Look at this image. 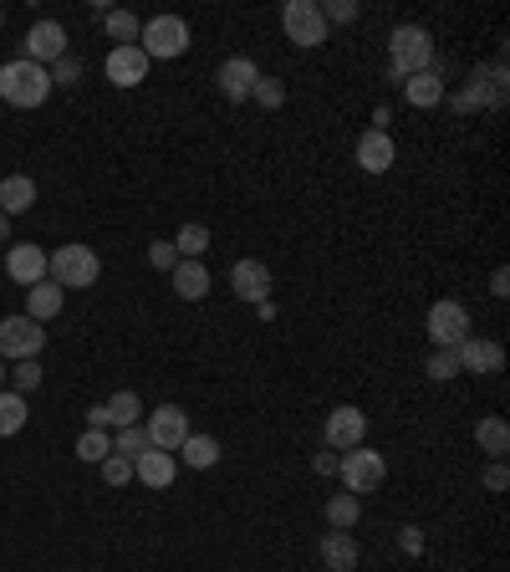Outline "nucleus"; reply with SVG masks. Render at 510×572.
Wrapping results in <instances>:
<instances>
[{"mask_svg":"<svg viewBox=\"0 0 510 572\" xmlns=\"http://www.w3.org/2000/svg\"><path fill=\"white\" fill-rule=\"evenodd\" d=\"M5 277L15 281V287H36V281H46V250L31 246V240H21V246L5 250Z\"/></svg>","mask_w":510,"mask_h":572,"instance_id":"a211bd4d","label":"nucleus"},{"mask_svg":"<svg viewBox=\"0 0 510 572\" xmlns=\"http://www.w3.org/2000/svg\"><path fill=\"white\" fill-rule=\"evenodd\" d=\"M404 98L413 108H439L444 103V77L429 67V72H413V77H404Z\"/></svg>","mask_w":510,"mask_h":572,"instance_id":"393cba45","label":"nucleus"},{"mask_svg":"<svg viewBox=\"0 0 510 572\" xmlns=\"http://www.w3.org/2000/svg\"><path fill=\"white\" fill-rule=\"evenodd\" d=\"M67 57V31L61 21H36L21 42V61H36V67H52V61Z\"/></svg>","mask_w":510,"mask_h":572,"instance_id":"9b49d317","label":"nucleus"},{"mask_svg":"<svg viewBox=\"0 0 510 572\" xmlns=\"http://www.w3.org/2000/svg\"><path fill=\"white\" fill-rule=\"evenodd\" d=\"M102 26H107V42H113V46H138L144 21H138L133 11H107V15H102Z\"/></svg>","mask_w":510,"mask_h":572,"instance_id":"c756f323","label":"nucleus"},{"mask_svg":"<svg viewBox=\"0 0 510 572\" xmlns=\"http://www.w3.org/2000/svg\"><path fill=\"white\" fill-rule=\"evenodd\" d=\"M423 373L434 383H450L454 373H460V363H454V348H434L429 352V363H423Z\"/></svg>","mask_w":510,"mask_h":572,"instance_id":"f704fd0d","label":"nucleus"},{"mask_svg":"<svg viewBox=\"0 0 510 572\" xmlns=\"http://www.w3.org/2000/svg\"><path fill=\"white\" fill-rule=\"evenodd\" d=\"M102 72H107L113 88H138V82L148 77V57L138 52V46H113L107 61H102Z\"/></svg>","mask_w":510,"mask_h":572,"instance_id":"6ab92c4d","label":"nucleus"},{"mask_svg":"<svg viewBox=\"0 0 510 572\" xmlns=\"http://www.w3.org/2000/svg\"><path fill=\"white\" fill-rule=\"evenodd\" d=\"M219 92L230 98V103H250V92H256V82H261V67L250 57H225L219 61V72H215Z\"/></svg>","mask_w":510,"mask_h":572,"instance_id":"f3484780","label":"nucleus"},{"mask_svg":"<svg viewBox=\"0 0 510 572\" xmlns=\"http://www.w3.org/2000/svg\"><path fill=\"white\" fill-rule=\"evenodd\" d=\"M102 277V261L92 246H57L52 256H46V281H57L61 292L72 287V292H82V287H92V281Z\"/></svg>","mask_w":510,"mask_h":572,"instance_id":"f03ea898","label":"nucleus"},{"mask_svg":"<svg viewBox=\"0 0 510 572\" xmlns=\"http://www.w3.org/2000/svg\"><path fill=\"white\" fill-rule=\"evenodd\" d=\"M61 302H67V292H61L57 281H36V287L26 292V317L31 323H52V317L61 312Z\"/></svg>","mask_w":510,"mask_h":572,"instance_id":"b1692460","label":"nucleus"},{"mask_svg":"<svg viewBox=\"0 0 510 572\" xmlns=\"http://www.w3.org/2000/svg\"><path fill=\"white\" fill-rule=\"evenodd\" d=\"M250 103H261L265 113H276V108L286 103V82H281V77H261L256 92H250Z\"/></svg>","mask_w":510,"mask_h":572,"instance_id":"72a5a7b5","label":"nucleus"},{"mask_svg":"<svg viewBox=\"0 0 510 572\" xmlns=\"http://www.w3.org/2000/svg\"><path fill=\"white\" fill-rule=\"evenodd\" d=\"M0 240H11V215H0Z\"/></svg>","mask_w":510,"mask_h":572,"instance_id":"c03bdc74","label":"nucleus"},{"mask_svg":"<svg viewBox=\"0 0 510 572\" xmlns=\"http://www.w3.org/2000/svg\"><path fill=\"white\" fill-rule=\"evenodd\" d=\"M475 445H480L490 460H506V456H510V425L500 419V414L480 419V425H475Z\"/></svg>","mask_w":510,"mask_h":572,"instance_id":"bb28decb","label":"nucleus"},{"mask_svg":"<svg viewBox=\"0 0 510 572\" xmlns=\"http://www.w3.org/2000/svg\"><path fill=\"white\" fill-rule=\"evenodd\" d=\"M423 333H429V343H434V348H460V343L469 338L465 302H454V296L434 302V307H429V317H423Z\"/></svg>","mask_w":510,"mask_h":572,"instance_id":"6e6552de","label":"nucleus"},{"mask_svg":"<svg viewBox=\"0 0 510 572\" xmlns=\"http://www.w3.org/2000/svg\"><path fill=\"white\" fill-rule=\"evenodd\" d=\"M169 281H174V296H184V302H204L209 296V271H204V261H179L174 271H169Z\"/></svg>","mask_w":510,"mask_h":572,"instance_id":"4be33fe9","label":"nucleus"},{"mask_svg":"<svg viewBox=\"0 0 510 572\" xmlns=\"http://www.w3.org/2000/svg\"><path fill=\"white\" fill-rule=\"evenodd\" d=\"M113 450H117V456H128V460H138L144 450H154V445H148L144 425H128V429H113Z\"/></svg>","mask_w":510,"mask_h":572,"instance_id":"473e14b6","label":"nucleus"},{"mask_svg":"<svg viewBox=\"0 0 510 572\" xmlns=\"http://www.w3.org/2000/svg\"><path fill=\"white\" fill-rule=\"evenodd\" d=\"M358 516H363V501L352 496V491L327 496V527H332V531H352V527H358Z\"/></svg>","mask_w":510,"mask_h":572,"instance_id":"c85d7f7f","label":"nucleus"},{"mask_svg":"<svg viewBox=\"0 0 510 572\" xmlns=\"http://www.w3.org/2000/svg\"><path fill=\"white\" fill-rule=\"evenodd\" d=\"M317 558L327 572H358V558H363V547H358V537L352 531H327L317 542Z\"/></svg>","mask_w":510,"mask_h":572,"instance_id":"aec40b11","label":"nucleus"},{"mask_svg":"<svg viewBox=\"0 0 510 572\" xmlns=\"http://www.w3.org/2000/svg\"><path fill=\"white\" fill-rule=\"evenodd\" d=\"M337 481H342V491H352V496L363 501L367 491H378V485L388 481V460H383L378 450L358 445V450H348V456H342V466H337Z\"/></svg>","mask_w":510,"mask_h":572,"instance_id":"39448f33","label":"nucleus"},{"mask_svg":"<svg viewBox=\"0 0 510 572\" xmlns=\"http://www.w3.org/2000/svg\"><path fill=\"white\" fill-rule=\"evenodd\" d=\"M388 67H394V77L429 72L434 67V36L423 26H394V36H388Z\"/></svg>","mask_w":510,"mask_h":572,"instance_id":"20e7f679","label":"nucleus"},{"mask_svg":"<svg viewBox=\"0 0 510 572\" xmlns=\"http://www.w3.org/2000/svg\"><path fill=\"white\" fill-rule=\"evenodd\" d=\"M46 72H52V88H77V82H82V61L61 57V61H52Z\"/></svg>","mask_w":510,"mask_h":572,"instance_id":"4c0bfd02","label":"nucleus"},{"mask_svg":"<svg viewBox=\"0 0 510 572\" xmlns=\"http://www.w3.org/2000/svg\"><path fill=\"white\" fill-rule=\"evenodd\" d=\"M337 466H342L337 450H317V456H311V470H317V475H337Z\"/></svg>","mask_w":510,"mask_h":572,"instance_id":"79ce46f5","label":"nucleus"},{"mask_svg":"<svg viewBox=\"0 0 510 572\" xmlns=\"http://www.w3.org/2000/svg\"><path fill=\"white\" fill-rule=\"evenodd\" d=\"M148 445H154V450H169V456H174L179 445L190 440V414L179 410V404H159V410L148 414Z\"/></svg>","mask_w":510,"mask_h":572,"instance_id":"ddd939ff","label":"nucleus"},{"mask_svg":"<svg viewBox=\"0 0 510 572\" xmlns=\"http://www.w3.org/2000/svg\"><path fill=\"white\" fill-rule=\"evenodd\" d=\"M148 266H154V271H174L179 266L174 240H154V246H148Z\"/></svg>","mask_w":510,"mask_h":572,"instance_id":"58836bf2","label":"nucleus"},{"mask_svg":"<svg viewBox=\"0 0 510 572\" xmlns=\"http://www.w3.org/2000/svg\"><path fill=\"white\" fill-rule=\"evenodd\" d=\"M454 363H460V373H480V379H496L500 368H506V348H500L496 338H475V333H469V338L454 348Z\"/></svg>","mask_w":510,"mask_h":572,"instance_id":"f8f14e48","label":"nucleus"},{"mask_svg":"<svg viewBox=\"0 0 510 572\" xmlns=\"http://www.w3.org/2000/svg\"><path fill=\"white\" fill-rule=\"evenodd\" d=\"M31 419L26 410V399L15 394V389H0V440H11V435H21Z\"/></svg>","mask_w":510,"mask_h":572,"instance_id":"cd10ccee","label":"nucleus"},{"mask_svg":"<svg viewBox=\"0 0 510 572\" xmlns=\"http://www.w3.org/2000/svg\"><path fill=\"white\" fill-rule=\"evenodd\" d=\"M179 475V460L169 450H144V456L133 460V481H144L148 491H169Z\"/></svg>","mask_w":510,"mask_h":572,"instance_id":"412c9836","label":"nucleus"},{"mask_svg":"<svg viewBox=\"0 0 510 572\" xmlns=\"http://www.w3.org/2000/svg\"><path fill=\"white\" fill-rule=\"evenodd\" d=\"M321 440H327V450H337V456L358 450V445L367 440V414L358 410V404H337V410L327 414V425H321Z\"/></svg>","mask_w":510,"mask_h":572,"instance_id":"1a4fd4ad","label":"nucleus"},{"mask_svg":"<svg viewBox=\"0 0 510 572\" xmlns=\"http://www.w3.org/2000/svg\"><path fill=\"white\" fill-rule=\"evenodd\" d=\"M500 103H506V61L475 67L469 72V88L460 92V108H500Z\"/></svg>","mask_w":510,"mask_h":572,"instance_id":"4468645a","label":"nucleus"},{"mask_svg":"<svg viewBox=\"0 0 510 572\" xmlns=\"http://www.w3.org/2000/svg\"><path fill=\"white\" fill-rule=\"evenodd\" d=\"M352 159H358L363 175H388L398 164V144L388 138V128H367L363 138H358V148H352Z\"/></svg>","mask_w":510,"mask_h":572,"instance_id":"dca6fc26","label":"nucleus"},{"mask_svg":"<svg viewBox=\"0 0 510 572\" xmlns=\"http://www.w3.org/2000/svg\"><path fill=\"white\" fill-rule=\"evenodd\" d=\"M281 31H286V42L302 46V52H317L327 42V21H321V5L317 0H286L281 5Z\"/></svg>","mask_w":510,"mask_h":572,"instance_id":"423d86ee","label":"nucleus"},{"mask_svg":"<svg viewBox=\"0 0 510 572\" xmlns=\"http://www.w3.org/2000/svg\"><path fill=\"white\" fill-rule=\"evenodd\" d=\"M5 379H11V363H5V358H0V383H5Z\"/></svg>","mask_w":510,"mask_h":572,"instance_id":"a18cd8bd","label":"nucleus"},{"mask_svg":"<svg viewBox=\"0 0 510 572\" xmlns=\"http://www.w3.org/2000/svg\"><path fill=\"white\" fill-rule=\"evenodd\" d=\"M138 52H144L148 61H174L190 52V21L184 15H154V21H144V31H138Z\"/></svg>","mask_w":510,"mask_h":572,"instance_id":"7ed1b4c3","label":"nucleus"},{"mask_svg":"<svg viewBox=\"0 0 510 572\" xmlns=\"http://www.w3.org/2000/svg\"><path fill=\"white\" fill-rule=\"evenodd\" d=\"M174 250H179V261H200L204 250H209V225H184V231L174 235Z\"/></svg>","mask_w":510,"mask_h":572,"instance_id":"2f4dec72","label":"nucleus"},{"mask_svg":"<svg viewBox=\"0 0 510 572\" xmlns=\"http://www.w3.org/2000/svg\"><path fill=\"white\" fill-rule=\"evenodd\" d=\"M321 5V21L332 26V21H358V5L352 0H317Z\"/></svg>","mask_w":510,"mask_h":572,"instance_id":"ea45409f","label":"nucleus"},{"mask_svg":"<svg viewBox=\"0 0 510 572\" xmlns=\"http://www.w3.org/2000/svg\"><path fill=\"white\" fill-rule=\"evenodd\" d=\"M52 98V72L36 67V61H5L0 67V103L11 108H42Z\"/></svg>","mask_w":510,"mask_h":572,"instance_id":"f257e3e1","label":"nucleus"},{"mask_svg":"<svg viewBox=\"0 0 510 572\" xmlns=\"http://www.w3.org/2000/svg\"><path fill=\"white\" fill-rule=\"evenodd\" d=\"M11 379H15V394L26 399L31 389H42V363H36V358H21V363L11 368Z\"/></svg>","mask_w":510,"mask_h":572,"instance_id":"c9c22d12","label":"nucleus"},{"mask_svg":"<svg viewBox=\"0 0 510 572\" xmlns=\"http://www.w3.org/2000/svg\"><path fill=\"white\" fill-rule=\"evenodd\" d=\"M480 485H485V491H506V485H510L506 460H490V466H485V475H480Z\"/></svg>","mask_w":510,"mask_h":572,"instance_id":"a19ab883","label":"nucleus"},{"mask_svg":"<svg viewBox=\"0 0 510 572\" xmlns=\"http://www.w3.org/2000/svg\"><path fill=\"white\" fill-rule=\"evenodd\" d=\"M174 460H184L190 470H215L219 466V440H215V435H194V429H190V440L179 445Z\"/></svg>","mask_w":510,"mask_h":572,"instance_id":"a878e982","label":"nucleus"},{"mask_svg":"<svg viewBox=\"0 0 510 572\" xmlns=\"http://www.w3.org/2000/svg\"><path fill=\"white\" fill-rule=\"evenodd\" d=\"M107 456H113V435H107V429H82V435H77V460L102 466Z\"/></svg>","mask_w":510,"mask_h":572,"instance_id":"7c9ffc66","label":"nucleus"},{"mask_svg":"<svg viewBox=\"0 0 510 572\" xmlns=\"http://www.w3.org/2000/svg\"><path fill=\"white\" fill-rule=\"evenodd\" d=\"M144 419V399L133 394V389H117L113 399H102L88 410V429H128Z\"/></svg>","mask_w":510,"mask_h":572,"instance_id":"9d476101","label":"nucleus"},{"mask_svg":"<svg viewBox=\"0 0 510 572\" xmlns=\"http://www.w3.org/2000/svg\"><path fill=\"white\" fill-rule=\"evenodd\" d=\"M0 26H5V11H0Z\"/></svg>","mask_w":510,"mask_h":572,"instance_id":"49530a36","label":"nucleus"},{"mask_svg":"<svg viewBox=\"0 0 510 572\" xmlns=\"http://www.w3.org/2000/svg\"><path fill=\"white\" fill-rule=\"evenodd\" d=\"M98 470H102V481L113 485V491H117V485H128V481H133V460H128V456H117V450H113L107 460H102Z\"/></svg>","mask_w":510,"mask_h":572,"instance_id":"e433bc0d","label":"nucleus"},{"mask_svg":"<svg viewBox=\"0 0 510 572\" xmlns=\"http://www.w3.org/2000/svg\"><path fill=\"white\" fill-rule=\"evenodd\" d=\"M230 287H235L240 302L261 307V302H271V292H276V277H271V266L265 261H235L230 266Z\"/></svg>","mask_w":510,"mask_h":572,"instance_id":"2eb2a0df","label":"nucleus"},{"mask_svg":"<svg viewBox=\"0 0 510 572\" xmlns=\"http://www.w3.org/2000/svg\"><path fill=\"white\" fill-rule=\"evenodd\" d=\"M36 205V179L31 175H5L0 179V215H26Z\"/></svg>","mask_w":510,"mask_h":572,"instance_id":"5701e85b","label":"nucleus"},{"mask_svg":"<svg viewBox=\"0 0 510 572\" xmlns=\"http://www.w3.org/2000/svg\"><path fill=\"white\" fill-rule=\"evenodd\" d=\"M42 348H46V327L31 323L26 312H15V317H5V323H0V358H5V363L42 358Z\"/></svg>","mask_w":510,"mask_h":572,"instance_id":"0eeeda50","label":"nucleus"},{"mask_svg":"<svg viewBox=\"0 0 510 572\" xmlns=\"http://www.w3.org/2000/svg\"><path fill=\"white\" fill-rule=\"evenodd\" d=\"M490 292H496V296H510V271H506V266H496V277H490Z\"/></svg>","mask_w":510,"mask_h":572,"instance_id":"37998d69","label":"nucleus"}]
</instances>
